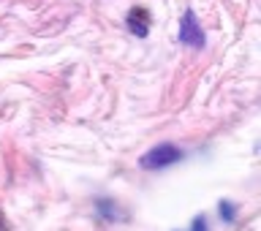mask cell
Listing matches in <instances>:
<instances>
[{
    "label": "cell",
    "instance_id": "cell-2",
    "mask_svg": "<svg viewBox=\"0 0 261 231\" xmlns=\"http://www.w3.org/2000/svg\"><path fill=\"white\" fill-rule=\"evenodd\" d=\"M179 41L191 49H199L204 46V36H201V28L196 22V14L193 11H185L182 14V22H179Z\"/></svg>",
    "mask_w": 261,
    "mask_h": 231
},
{
    "label": "cell",
    "instance_id": "cell-4",
    "mask_svg": "<svg viewBox=\"0 0 261 231\" xmlns=\"http://www.w3.org/2000/svg\"><path fill=\"white\" fill-rule=\"evenodd\" d=\"M220 215H223L226 223H231V220H234V204L223 201V204H220Z\"/></svg>",
    "mask_w": 261,
    "mask_h": 231
},
{
    "label": "cell",
    "instance_id": "cell-3",
    "mask_svg": "<svg viewBox=\"0 0 261 231\" xmlns=\"http://www.w3.org/2000/svg\"><path fill=\"white\" fill-rule=\"evenodd\" d=\"M128 30L136 33L139 38L147 36V30H150V16H147L144 8H134V11L128 14Z\"/></svg>",
    "mask_w": 261,
    "mask_h": 231
},
{
    "label": "cell",
    "instance_id": "cell-5",
    "mask_svg": "<svg viewBox=\"0 0 261 231\" xmlns=\"http://www.w3.org/2000/svg\"><path fill=\"white\" fill-rule=\"evenodd\" d=\"M204 228H207V223H204V218H199V220L193 223V231H204Z\"/></svg>",
    "mask_w": 261,
    "mask_h": 231
},
{
    "label": "cell",
    "instance_id": "cell-1",
    "mask_svg": "<svg viewBox=\"0 0 261 231\" xmlns=\"http://www.w3.org/2000/svg\"><path fill=\"white\" fill-rule=\"evenodd\" d=\"M179 158H182V152L177 150V144H171V142H163L158 147H152V150H147L142 158H139V166L142 169H166L171 166V163H177Z\"/></svg>",
    "mask_w": 261,
    "mask_h": 231
}]
</instances>
